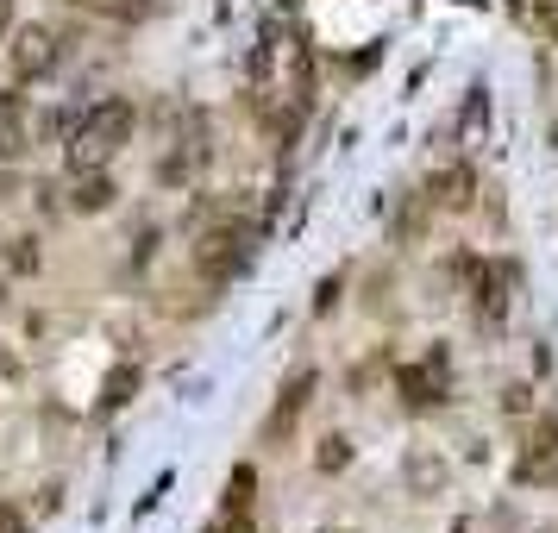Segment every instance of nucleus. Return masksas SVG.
I'll return each mask as SVG.
<instances>
[{"label": "nucleus", "instance_id": "nucleus-6", "mask_svg": "<svg viewBox=\"0 0 558 533\" xmlns=\"http://www.w3.org/2000/svg\"><path fill=\"white\" fill-rule=\"evenodd\" d=\"M471 201H477V176H471V164H452L446 176L433 182V207H452V214H464Z\"/></svg>", "mask_w": 558, "mask_h": 533}, {"label": "nucleus", "instance_id": "nucleus-3", "mask_svg": "<svg viewBox=\"0 0 558 533\" xmlns=\"http://www.w3.org/2000/svg\"><path fill=\"white\" fill-rule=\"evenodd\" d=\"M7 63H13V76H19V82L51 76V69H57V32H44V26H19L13 44H7Z\"/></svg>", "mask_w": 558, "mask_h": 533}, {"label": "nucleus", "instance_id": "nucleus-11", "mask_svg": "<svg viewBox=\"0 0 558 533\" xmlns=\"http://www.w3.org/2000/svg\"><path fill=\"white\" fill-rule=\"evenodd\" d=\"M132 389H138V364H120V370L107 377V396H101V402H107V408H120Z\"/></svg>", "mask_w": 558, "mask_h": 533}, {"label": "nucleus", "instance_id": "nucleus-7", "mask_svg": "<svg viewBox=\"0 0 558 533\" xmlns=\"http://www.w3.org/2000/svg\"><path fill=\"white\" fill-rule=\"evenodd\" d=\"M408 490L414 496H439V490H446V458H439V452H408Z\"/></svg>", "mask_w": 558, "mask_h": 533}, {"label": "nucleus", "instance_id": "nucleus-1", "mask_svg": "<svg viewBox=\"0 0 558 533\" xmlns=\"http://www.w3.org/2000/svg\"><path fill=\"white\" fill-rule=\"evenodd\" d=\"M132 126H138L132 101H101V107L76 126V138H69V170H101L107 157L132 138Z\"/></svg>", "mask_w": 558, "mask_h": 533}, {"label": "nucleus", "instance_id": "nucleus-15", "mask_svg": "<svg viewBox=\"0 0 558 533\" xmlns=\"http://www.w3.org/2000/svg\"><path fill=\"white\" fill-rule=\"evenodd\" d=\"M7 26H13V0H0V38H7Z\"/></svg>", "mask_w": 558, "mask_h": 533}, {"label": "nucleus", "instance_id": "nucleus-4", "mask_svg": "<svg viewBox=\"0 0 558 533\" xmlns=\"http://www.w3.org/2000/svg\"><path fill=\"white\" fill-rule=\"evenodd\" d=\"M314 396V370H295V377L283 383V396H276V414L264 421V439H289V427L301 421V408H308Z\"/></svg>", "mask_w": 558, "mask_h": 533}, {"label": "nucleus", "instance_id": "nucleus-16", "mask_svg": "<svg viewBox=\"0 0 558 533\" xmlns=\"http://www.w3.org/2000/svg\"><path fill=\"white\" fill-rule=\"evenodd\" d=\"M226 533H251V515H232V521H226Z\"/></svg>", "mask_w": 558, "mask_h": 533}, {"label": "nucleus", "instance_id": "nucleus-8", "mask_svg": "<svg viewBox=\"0 0 558 533\" xmlns=\"http://www.w3.org/2000/svg\"><path fill=\"white\" fill-rule=\"evenodd\" d=\"M251 490H258V471L239 465V471H232V483H226V521H232V515H251Z\"/></svg>", "mask_w": 558, "mask_h": 533}, {"label": "nucleus", "instance_id": "nucleus-9", "mask_svg": "<svg viewBox=\"0 0 558 533\" xmlns=\"http://www.w3.org/2000/svg\"><path fill=\"white\" fill-rule=\"evenodd\" d=\"M314 465L327 471V477H339L345 465H352V439H345V433H327V439H320V452H314Z\"/></svg>", "mask_w": 558, "mask_h": 533}, {"label": "nucleus", "instance_id": "nucleus-12", "mask_svg": "<svg viewBox=\"0 0 558 533\" xmlns=\"http://www.w3.org/2000/svg\"><path fill=\"white\" fill-rule=\"evenodd\" d=\"M395 233H402V239H421V233H427V201H421V195L408 201V214H402V226H395Z\"/></svg>", "mask_w": 558, "mask_h": 533}, {"label": "nucleus", "instance_id": "nucleus-13", "mask_svg": "<svg viewBox=\"0 0 558 533\" xmlns=\"http://www.w3.org/2000/svg\"><path fill=\"white\" fill-rule=\"evenodd\" d=\"M540 32H546V38L558 44V7H546V13H540Z\"/></svg>", "mask_w": 558, "mask_h": 533}, {"label": "nucleus", "instance_id": "nucleus-2", "mask_svg": "<svg viewBox=\"0 0 558 533\" xmlns=\"http://www.w3.org/2000/svg\"><path fill=\"white\" fill-rule=\"evenodd\" d=\"M245 264H251V239L239 226H214L195 245V276H207V283H232V276H245Z\"/></svg>", "mask_w": 558, "mask_h": 533}, {"label": "nucleus", "instance_id": "nucleus-14", "mask_svg": "<svg viewBox=\"0 0 558 533\" xmlns=\"http://www.w3.org/2000/svg\"><path fill=\"white\" fill-rule=\"evenodd\" d=\"M0 533H26V527H19V515H13L7 502H0Z\"/></svg>", "mask_w": 558, "mask_h": 533}, {"label": "nucleus", "instance_id": "nucleus-17", "mask_svg": "<svg viewBox=\"0 0 558 533\" xmlns=\"http://www.w3.org/2000/svg\"><path fill=\"white\" fill-rule=\"evenodd\" d=\"M7 189H13V170H7V164H0V195H7Z\"/></svg>", "mask_w": 558, "mask_h": 533}, {"label": "nucleus", "instance_id": "nucleus-10", "mask_svg": "<svg viewBox=\"0 0 558 533\" xmlns=\"http://www.w3.org/2000/svg\"><path fill=\"white\" fill-rule=\"evenodd\" d=\"M7 270H13V276H38V239H32V233L7 239Z\"/></svg>", "mask_w": 558, "mask_h": 533}, {"label": "nucleus", "instance_id": "nucleus-18", "mask_svg": "<svg viewBox=\"0 0 558 533\" xmlns=\"http://www.w3.org/2000/svg\"><path fill=\"white\" fill-rule=\"evenodd\" d=\"M320 533H339V527H320Z\"/></svg>", "mask_w": 558, "mask_h": 533}, {"label": "nucleus", "instance_id": "nucleus-5", "mask_svg": "<svg viewBox=\"0 0 558 533\" xmlns=\"http://www.w3.org/2000/svg\"><path fill=\"white\" fill-rule=\"evenodd\" d=\"M113 201H120V189H113V176H107V170H82L76 195H69V207H76V214H107Z\"/></svg>", "mask_w": 558, "mask_h": 533}]
</instances>
